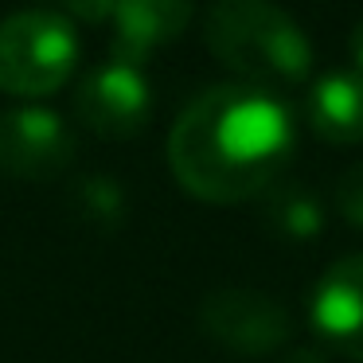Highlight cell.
Masks as SVG:
<instances>
[{"label":"cell","mask_w":363,"mask_h":363,"mask_svg":"<svg viewBox=\"0 0 363 363\" xmlns=\"http://www.w3.org/2000/svg\"><path fill=\"white\" fill-rule=\"evenodd\" d=\"M352 59H355V74H363V20L352 28Z\"/></svg>","instance_id":"cell-15"},{"label":"cell","mask_w":363,"mask_h":363,"mask_svg":"<svg viewBox=\"0 0 363 363\" xmlns=\"http://www.w3.org/2000/svg\"><path fill=\"white\" fill-rule=\"evenodd\" d=\"M277 363H328V355H324L320 347H293V352H285Z\"/></svg>","instance_id":"cell-14"},{"label":"cell","mask_w":363,"mask_h":363,"mask_svg":"<svg viewBox=\"0 0 363 363\" xmlns=\"http://www.w3.org/2000/svg\"><path fill=\"white\" fill-rule=\"evenodd\" d=\"M336 207L352 227L363 230V164L347 168L336 184Z\"/></svg>","instance_id":"cell-12"},{"label":"cell","mask_w":363,"mask_h":363,"mask_svg":"<svg viewBox=\"0 0 363 363\" xmlns=\"http://www.w3.org/2000/svg\"><path fill=\"white\" fill-rule=\"evenodd\" d=\"M308 125L332 145L363 141V74L332 71L308 94Z\"/></svg>","instance_id":"cell-9"},{"label":"cell","mask_w":363,"mask_h":363,"mask_svg":"<svg viewBox=\"0 0 363 363\" xmlns=\"http://www.w3.org/2000/svg\"><path fill=\"white\" fill-rule=\"evenodd\" d=\"M199 328L235 355H269L289 340V313L258 289H215L199 305Z\"/></svg>","instance_id":"cell-4"},{"label":"cell","mask_w":363,"mask_h":363,"mask_svg":"<svg viewBox=\"0 0 363 363\" xmlns=\"http://www.w3.org/2000/svg\"><path fill=\"white\" fill-rule=\"evenodd\" d=\"M191 20V0H121L113 12V55L118 63L141 67L152 51L168 48Z\"/></svg>","instance_id":"cell-8"},{"label":"cell","mask_w":363,"mask_h":363,"mask_svg":"<svg viewBox=\"0 0 363 363\" xmlns=\"http://www.w3.org/2000/svg\"><path fill=\"white\" fill-rule=\"evenodd\" d=\"M74 160V137L63 118L43 106H12L0 113V172L16 180H55Z\"/></svg>","instance_id":"cell-5"},{"label":"cell","mask_w":363,"mask_h":363,"mask_svg":"<svg viewBox=\"0 0 363 363\" xmlns=\"http://www.w3.org/2000/svg\"><path fill=\"white\" fill-rule=\"evenodd\" d=\"M79 63V35L59 12L32 9L0 20V90L16 98L55 94Z\"/></svg>","instance_id":"cell-3"},{"label":"cell","mask_w":363,"mask_h":363,"mask_svg":"<svg viewBox=\"0 0 363 363\" xmlns=\"http://www.w3.org/2000/svg\"><path fill=\"white\" fill-rule=\"evenodd\" d=\"M121 0H67V12L74 20H86V24H102V20H113Z\"/></svg>","instance_id":"cell-13"},{"label":"cell","mask_w":363,"mask_h":363,"mask_svg":"<svg viewBox=\"0 0 363 363\" xmlns=\"http://www.w3.org/2000/svg\"><path fill=\"white\" fill-rule=\"evenodd\" d=\"M207 51L254 86H293L313 71V48L274 0H215L203 24Z\"/></svg>","instance_id":"cell-2"},{"label":"cell","mask_w":363,"mask_h":363,"mask_svg":"<svg viewBox=\"0 0 363 363\" xmlns=\"http://www.w3.org/2000/svg\"><path fill=\"white\" fill-rule=\"evenodd\" d=\"M152 90L145 82L141 67L129 63H110L94 67L74 90V110H79L82 125L94 129L98 137L110 141H125L149 121Z\"/></svg>","instance_id":"cell-6"},{"label":"cell","mask_w":363,"mask_h":363,"mask_svg":"<svg viewBox=\"0 0 363 363\" xmlns=\"http://www.w3.org/2000/svg\"><path fill=\"white\" fill-rule=\"evenodd\" d=\"M71 207L86 227H98V230H113L129 215L125 191L110 176H82L71 188Z\"/></svg>","instance_id":"cell-11"},{"label":"cell","mask_w":363,"mask_h":363,"mask_svg":"<svg viewBox=\"0 0 363 363\" xmlns=\"http://www.w3.org/2000/svg\"><path fill=\"white\" fill-rule=\"evenodd\" d=\"M266 227L289 242H308V238L320 235L324 211L313 191L297 188V184H281L266 199Z\"/></svg>","instance_id":"cell-10"},{"label":"cell","mask_w":363,"mask_h":363,"mask_svg":"<svg viewBox=\"0 0 363 363\" xmlns=\"http://www.w3.org/2000/svg\"><path fill=\"white\" fill-rule=\"evenodd\" d=\"M293 152V118L258 86H211L168 133L176 180L203 203H238L277 180Z\"/></svg>","instance_id":"cell-1"},{"label":"cell","mask_w":363,"mask_h":363,"mask_svg":"<svg viewBox=\"0 0 363 363\" xmlns=\"http://www.w3.org/2000/svg\"><path fill=\"white\" fill-rule=\"evenodd\" d=\"M313 324L336 352L363 363V254L332 262L308 301Z\"/></svg>","instance_id":"cell-7"}]
</instances>
